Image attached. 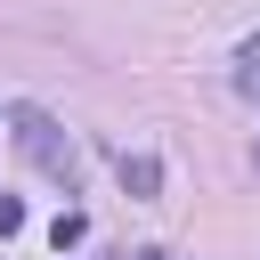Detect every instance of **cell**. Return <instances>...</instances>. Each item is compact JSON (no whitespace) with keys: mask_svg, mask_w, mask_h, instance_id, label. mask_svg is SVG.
<instances>
[{"mask_svg":"<svg viewBox=\"0 0 260 260\" xmlns=\"http://www.w3.org/2000/svg\"><path fill=\"white\" fill-rule=\"evenodd\" d=\"M16 228H24V203H16V195H0V236H16Z\"/></svg>","mask_w":260,"mask_h":260,"instance_id":"obj_4","label":"cell"},{"mask_svg":"<svg viewBox=\"0 0 260 260\" xmlns=\"http://www.w3.org/2000/svg\"><path fill=\"white\" fill-rule=\"evenodd\" d=\"M114 171H122V195H138V203L162 195V162H154V154H122Z\"/></svg>","mask_w":260,"mask_h":260,"instance_id":"obj_2","label":"cell"},{"mask_svg":"<svg viewBox=\"0 0 260 260\" xmlns=\"http://www.w3.org/2000/svg\"><path fill=\"white\" fill-rule=\"evenodd\" d=\"M16 146H24L41 171H57V179H65V195H73V146H65V130H57L41 106H16Z\"/></svg>","mask_w":260,"mask_h":260,"instance_id":"obj_1","label":"cell"},{"mask_svg":"<svg viewBox=\"0 0 260 260\" xmlns=\"http://www.w3.org/2000/svg\"><path fill=\"white\" fill-rule=\"evenodd\" d=\"M236 89H244V98H260V41L236 57Z\"/></svg>","mask_w":260,"mask_h":260,"instance_id":"obj_3","label":"cell"},{"mask_svg":"<svg viewBox=\"0 0 260 260\" xmlns=\"http://www.w3.org/2000/svg\"><path fill=\"white\" fill-rule=\"evenodd\" d=\"M130 260H162V252H154V244H138V252H130Z\"/></svg>","mask_w":260,"mask_h":260,"instance_id":"obj_5","label":"cell"}]
</instances>
